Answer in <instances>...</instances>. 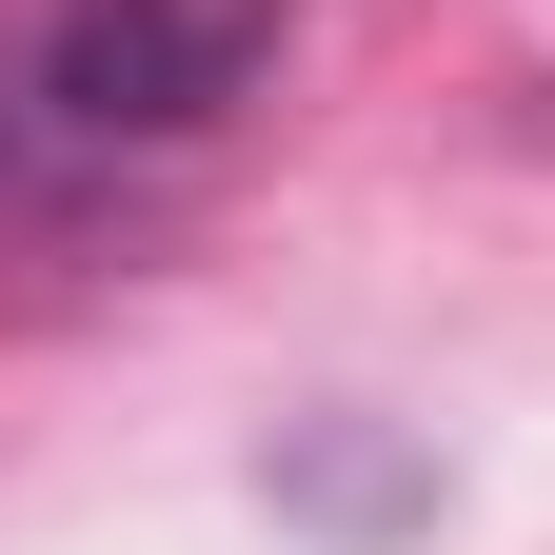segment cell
Instances as JSON below:
<instances>
[{
	"mask_svg": "<svg viewBox=\"0 0 555 555\" xmlns=\"http://www.w3.org/2000/svg\"><path fill=\"white\" fill-rule=\"evenodd\" d=\"M278 0H40L21 21V100L60 159H139V139H198L238 100Z\"/></svg>",
	"mask_w": 555,
	"mask_h": 555,
	"instance_id": "6da1fadb",
	"label": "cell"
}]
</instances>
